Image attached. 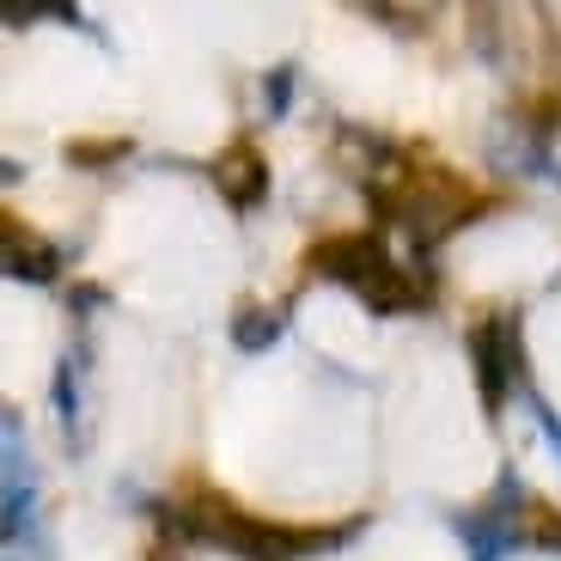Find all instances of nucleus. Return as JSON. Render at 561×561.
I'll list each match as a JSON object with an SVG mask.
<instances>
[{
    "label": "nucleus",
    "mask_w": 561,
    "mask_h": 561,
    "mask_svg": "<svg viewBox=\"0 0 561 561\" xmlns=\"http://www.w3.org/2000/svg\"><path fill=\"white\" fill-rule=\"evenodd\" d=\"M178 519V531L190 537H214V543H226L232 556L244 561H294V556H311V549H330L348 537V525H336V531H299V525H268V519H251V513H239L232 501H202V506H183V513H171Z\"/></svg>",
    "instance_id": "nucleus-1"
},
{
    "label": "nucleus",
    "mask_w": 561,
    "mask_h": 561,
    "mask_svg": "<svg viewBox=\"0 0 561 561\" xmlns=\"http://www.w3.org/2000/svg\"><path fill=\"white\" fill-rule=\"evenodd\" d=\"M318 275L342 280V287H354V294L366 299V306L379 311V318H403V311L421 306V287L409 280L403 263H391L385 256L379 239H360V232H342V239H323L318 251L306 256Z\"/></svg>",
    "instance_id": "nucleus-2"
},
{
    "label": "nucleus",
    "mask_w": 561,
    "mask_h": 561,
    "mask_svg": "<svg viewBox=\"0 0 561 561\" xmlns=\"http://www.w3.org/2000/svg\"><path fill=\"white\" fill-rule=\"evenodd\" d=\"M470 354H477L482 403L501 409V403H506V385H513V323H506V318L477 323V336H470Z\"/></svg>",
    "instance_id": "nucleus-3"
},
{
    "label": "nucleus",
    "mask_w": 561,
    "mask_h": 561,
    "mask_svg": "<svg viewBox=\"0 0 561 561\" xmlns=\"http://www.w3.org/2000/svg\"><path fill=\"white\" fill-rule=\"evenodd\" d=\"M214 190H220L232 208H256L268 196V165L251 140H232L220 159H214Z\"/></svg>",
    "instance_id": "nucleus-4"
},
{
    "label": "nucleus",
    "mask_w": 561,
    "mask_h": 561,
    "mask_svg": "<svg viewBox=\"0 0 561 561\" xmlns=\"http://www.w3.org/2000/svg\"><path fill=\"white\" fill-rule=\"evenodd\" d=\"M0 239H7V275H25V280H49V275H56L61 251H56V244H43L31 226L13 220V214H7V232H0Z\"/></svg>",
    "instance_id": "nucleus-5"
},
{
    "label": "nucleus",
    "mask_w": 561,
    "mask_h": 561,
    "mask_svg": "<svg viewBox=\"0 0 561 561\" xmlns=\"http://www.w3.org/2000/svg\"><path fill=\"white\" fill-rule=\"evenodd\" d=\"M275 330H280V318H268L263 306H239L232 342H239V348H268V342H275Z\"/></svg>",
    "instance_id": "nucleus-6"
},
{
    "label": "nucleus",
    "mask_w": 561,
    "mask_h": 561,
    "mask_svg": "<svg viewBox=\"0 0 561 561\" xmlns=\"http://www.w3.org/2000/svg\"><path fill=\"white\" fill-rule=\"evenodd\" d=\"M123 153H128V140H73V147H68V159H73V165H85V171H99L92 159H123Z\"/></svg>",
    "instance_id": "nucleus-7"
},
{
    "label": "nucleus",
    "mask_w": 561,
    "mask_h": 561,
    "mask_svg": "<svg viewBox=\"0 0 561 561\" xmlns=\"http://www.w3.org/2000/svg\"><path fill=\"white\" fill-rule=\"evenodd\" d=\"M531 537H537V543H556V549H561V513H537V519H531Z\"/></svg>",
    "instance_id": "nucleus-8"
}]
</instances>
